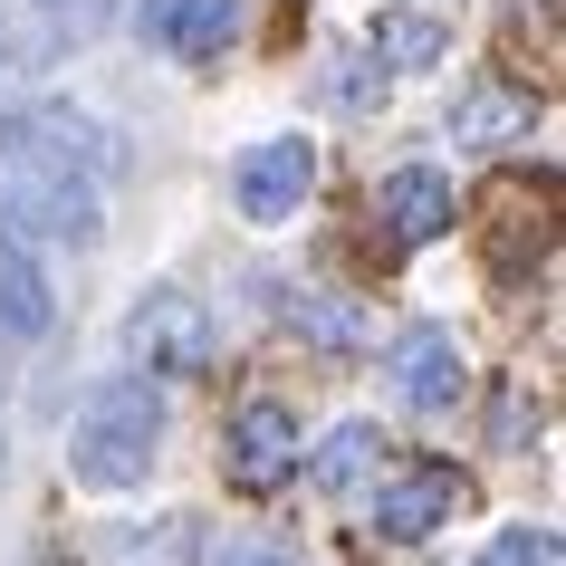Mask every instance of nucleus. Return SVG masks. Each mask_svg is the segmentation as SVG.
I'll return each instance as SVG.
<instances>
[{"mask_svg": "<svg viewBox=\"0 0 566 566\" xmlns=\"http://www.w3.org/2000/svg\"><path fill=\"white\" fill-rule=\"evenodd\" d=\"M154 451H164V394L145 375H106V385L77 403V432H67V471L87 490H145Z\"/></svg>", "mask_w": 566, "mask_h": 566, "instance_id": "nucleus-1", "label": "nucleus"}, {"mask_svg": "<svg viewBox=\"0 0 566 566\" xmlns=\"http://www.w3.org/2000/svg\"><path fill=\"white\" fill-rule=\"evenodd\" d=\"M125 356H135V375H164V385H192V375H211V356H221V317H211L192 289H145V298L125 307Z\"/></svg>", "mask_w": 566, "mask_h": 566, "instance_id": "nucleus-2", "label": "nucleus"}, {"mask_svg": "<svg viewBox=\"0 0 566 566\" xmlns=\"http://www.w3.org/2000/svg\"><path fill=\"white\" fill-rule=\"evenodd\" d=\"M0 211H10L20 240H67V250H96V240H106L96 182L49 174V164H0Z\"/></svg>", "mask_w": 566, "mask_h": 566, "instance_id": "nucleus-3", "label": "nucleus"}, {"mask_svg": "<svg viewBox=\"0 0 566 566\" xmlns=\"http://www.w3.org/2000/svg\"><path fill=\"white\" fill-rule=\"evenodd\" d=\"M307 192H317V145H307V135H269V145H250L231 164V202H240V221H260V231L298 221Z\"/></svg>", "mask_w": 566, "mask_h": 566, "instance_id": "nucleus-4", "label": "nucleus"}, {"mask_svg": "<svg viewBox=\"0 0 566 566\" xmlns=\"http://www.w3.org/2000/svg\"><path fill=\"white\" fill-rule=\"evenodd\" d=\"M385 385H394V403H413V413H451L461 385H471V356H461L451 327H403L385 346Z\"/></svg>", "mask_w": 566, "mask_h": 566, "instance_id": "nucleus-5", "label": "nucleus"}, {"mask_svg": "<svg viewBox=\"0 0 566 566\" xmlns=\"http://www.w3.org/2000/svg\"><path fill=\"white\" fill-rule=\"evenodd\" d=\"M451 509H461L451 461H413V471L375 480V537H394V547H422L432 528H451Z\"/></svg>", "mask_w": 566, "mask_h": 566, "instance_id": "nucleus-6", "label": "nucleus"}, {"mask_svg": "<svg viewBox=\"0 0 566 566\" xmlns=\"http://www.w3.org/2000/svg\"><path fill=\"white\" fill-rule=\"evenodd\" d=\"M221 451H231L240 490H279V480L298 471V413L269 403V394H250V403L231 413V432H221Z\"/></svg>", "mask_w": 566, "mask_h": 566, "instance_id": "nucleus-7", "label": "nucleus"}, {"mask_svg": "<svg viewBox=\"0 0 566 566\" xmlns=\"http://www.w3.org/2000/svg\"><path fill=\"white\" fill-rule=\"evenodd\" d=\"M375 221L394 231V250L442 240V231H451V174H432V164H403V174H385V192H375Z\"/></svg>", "mask_w": 566, "mask_h": 566, "instance_id": "nucleus-8", "label": "nucleus"}, {"mask_svg": "<svg viewBox=\"0 0 566 566\" xmlns=\"http://www.w3.org/2000/svg\"><path fill=\"white\" fill-rule=\"evenodd\" d=\"M59 327V298H49V269H39V250L20 231L0 240V336L10 346H39V336Z\"/></svg>", "mask_w": 566, "mask_h": 566, "instance_id": "nucleus-9", "label": "nucleus"}, {"mask_svg": "<svg viewBox=\"0 0 566 566\" xmlns=\"http://www.w3.org/2000/svg\"><path fill=\"white\" fill-rule=\"evenodd\" d=\"M96 566H202V518H182V509H164V518H135V528H106Z\"/></svg>", "mask_w": 566, "mask_h": 566, "instance_id": "nucleus-10", "label": "nucleus"}, {"mask_svg": "<svg viewBox=\"0 0 566 566\" xmlns=\"http://www.w3.org/2000/svg\"><path fill=\"white\" fill-rule=\"evenodd\" d=\"M528 125H537V106L518 87H461L451 96V145H528Z\"/></svg>", "mask_w": 566, "mask_h": 566, "instance_id": "nucleus-11", "label": "nucleus"}, {"mask_svg": "<svg viewBox=\"0 0 566 566\" xmlns=\"http://www.w3.org/2000/svg\"><path fill=\"white\" fill-rule=\"evenodd\" d=\"M375 67H442L451 59V30L432 10H375V30H365Z\"/></svg>", "mask_w": 566, "mask_h": 566, "instance_id": "nucleus-12", "label": "nucleus"}, {"mask_svg": "<svg viewBox=\"0 0 566 566\" xmlns=\"http://www.w3.org/2000/svg\"><path fill=\"white\" fill-rule=\"evenodd\" d=\"M231 39H240V0H174V20H164V49L182 67H211Z\"/></svg>", "mask_w": 566, "mask_h": 566, "instance_id": "nucleus-13", "label": "nucleus"}, {"mask_svg": "<svg viewBox=\"0 0 566 566\" xmlns=\"http://www.w3.org/2000/svg\"><path fill=\"white\" fill-rule=\"evenodd\" d=\"M279 317L307 336V346H327V356H346V346H365V317L336 289H279Z\"/></svg>", "mask_w": 566, "mask_h": 566, "instance_id": "nucleus-14", "label": "nucleus"}, {"mask_svg": "<svg viewBox=\"0 0 566 566\" xmlns=\"http://www.w3.org/2000/svg\"><path fill=\"white\" fill-rule=\"evenodd\" d=\"M385 451H394V442H385V432H375V422H336L327 442L307 451V480H317V490H356V480L375 471Z\"/></svg>", "mask_w": 566, "mask_h": 566, "instance_id": "nucleus-15", "label": "nucleus"}, {"mask_svg": "<svg viewBox=\"0 0 566 566\" xmlns=\"http://www.w3.org/2000/svg\"><path fill=\"white\" fill-rule=\"evenodd\" d=\"M30 10L49 20V39H96L116 20V0H30Z\"/></svg>", "mask_w": 566, "mask_h": 566, "instance_id": "nucleus-16", "label": "nucleus"}, {"mask_svg": "<svg viewBox=\"0 0 566 566\" xmlns=\"http://www.w3.org/2000/svg\"><path fill=\"white\" fill-rule=\"evenodd\" d=\"M480 566H557V537L547 528H500L480 547Z\"/></svg>", "mask_w": 566, "mask_h": 566, "instance_id": "nucleus-17", "label": "nucleus"}, {"mask_svg": "<svg viewBox=\"0 0 566 566\" xmlns=\"http://www.w3.org/2000/svg\"><path fill=\"white\" fill-rule=\"evenodd\" d=\"M327 96H336V106H375L385 77H365V59H336V67H327Z\"/></svg>", "mask_w": 566, "mask_h": 566, "instance_id": "nucleus-18", "label": "nucleus"}, {"mask_svg": "<svg viewBox=\"0 0 566 566\" xmlns=\"http://www.w3.org/2000/svg\"><path fill=\"white\" fill-rule=\"evenodd\" d=\"M211 566H298V557H289L279 537H231V547H221Z\"/></svg>", "mask_w": 566, "mask_h": 566, "instance_id": "nucleus-19", "label": "nucleus"}, {"mask_svg": "<svg viewBox=\"0 0 566 566\" xmlns=\"http://www.w3.org/2000/svg\"><path fill=\"white\" fill-rule=\"evenodd\" d=\"M135 20H145V39H154V49H164V20H174V0H145Z\"/></svg>", "mask_w": 566, "mask_h": 566, "instance_id": "nucleus-20", "label": "nucleus"}, {"mask_svg": "<svg viewBox=\"0 0 566 566\" xmlns=\"http://www.w3.org/2000/svg\"><path fill=\"white\" fill-rule=\"evenodd\" d=\"M10 96H20V87H10V39H0V106H10Z\"/></svg>", "mask_w": 566, "mask_h": 566, "instance_id": "nucleus-21", "label": "nucleus"}]
</instances>
